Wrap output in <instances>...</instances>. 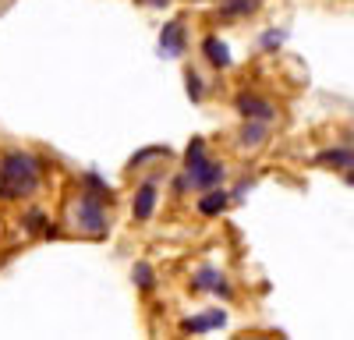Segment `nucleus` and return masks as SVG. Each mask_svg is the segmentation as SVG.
I'll use <instances>...</instances> for the list:
<instances>
[{"mask_svg":"<svg viewBox=\"0 0 354 340\" xmlns=\"http://www.w3.org/2000/svg\"><path fill=\"white\" fill-rule=\"evenodd\" d=\"M156 156H167V146H153V149L135 153V156H131V167H142V163H149V160H156Z\"/></svg>","mask_w":354,"mask_h":340,"instance_id":"obj_18","label":"nucleus"},{"mask_svg":"<svg viewBox=\"0 0 354 340\" xmlns=\"http://www.w3.org/2000/svg\"><path fill=\"white\" fill-rule=\"evenodd\" d=\"M82 188H88L85 195H93V198H100V202H103V198H106V202H110V185L100 178V174H82Z\"/></svg>","mask_w":354,"mask_h":340,"instance_id":"obj_14","label":"nucleus"},{"mask_svg":"<svg viewBox=\"0 0 354 340\" xmlns=\"http://www.w3.org/2000/svg\"><path fill=\"white\" fill-rule=\"evenodd\" d=\"M71 220H75L78 231L88 234V238H103V234L110 231V223H106V206L100 202V198H93V195H82V198H78L75 209H71Z\"/></svg>","mask_w":354,"mask_h":340,"instance_id":"obj_2","label":"nucleus"},{"mask_svg":"<svg viewBox=\"0 0 354 340\" xmlns=\"http://www.w3.org/2000/svg\"><path fill=\"white\" fill-rule=\"evenodd\" d=\"M156 188H160V181L156 178H149L138 191H135V202H131V216L138 220V223H145L153 216V209H156Z\"/></svg>","mask_w":354,"mask_h":340,"instance_id":"obj_7","label":"nucleus"},{"mask_svg":"<svg viewBox=\"0 0 354 340\" xmlns=\"http://www.w3.org/2000/svg\"><path fill=\"white\" fill-rule=\"evenodd\" d=\"M131 280L138 283V291H153V287H156V270H153L149 263H135Z\"/></svg>","mask_w":354,"mask_h":340,"instance_id":"obj_15","label":"nucleus"},{"mask_svg":"<svg viewBox=\"0 0 354 340\" xmlns=\"http://www.w3.org/2000/svg\"><path fill=\"white\" fill-rule=\"evenodd\" d=\"M266 135H270V124L266 121H245V128L238 131V146L241 149H259L266 142Z\"/></svg>","mask_w":354,"mask_h":340,"instance_id":"obj_11","label":"nucleus"},{"mask_svg":"<svg viewBox=\"0 0 354 340\" xmlns=\"http://www.w3.org/2000/svg\"><path fill=\"white\" fill-rule=\"evenodd\" d=\"M142 4H149V8H167L170 0H142Z\"/></svg>","mask_w":354,"mask_h":340,"instance_id":"obj_20","label":"nucleus"},{"mask_svg":"<svg viewBox=\"0 0 354 340\" xmlns=\"http://www.w3.org/2000/svg\"><path fill=\"white\" fill-rule=\"evenodd\" d=\"M223 178H227V167H223L220 160H209V156H205L195 170H185V181H188V188H195V191L216 188V185H223Z\"/></svg>","mask_w":354,"mask_h":340,"instance_id":"obj_3","label":"nucleus"},{"mask_svg":"<svg viewBox=\"0 0 354 340\" xmlns=\"http://www.w3.org/2000/svg\"><path fill=\"white\" fill-rule=\"evenodd\" d=\"M43 185V160L11 149L0 156V198H28Z\"/></svg>","mask_w":354,"mask_h":340,"instance_id":"obj_1","label":"nucleus"},{"mask_svg":"<svg viewBox=\"0 0 354 340\" xmlns=\"http://www.w3.org/2000/svg\"><path fill=\"white\" fill-rule=\"evenodd\" d=\"M283 43V32H266L262 36V50H277Z\"/></svg>","mask_w":354,"mask_h":340,"instance_id":"obj_19","label":"nucleus"},{"mask_svg":"<svg viewBox=\"0 0 354 340\" xmlns=\"http://www.w3.org/2000/svg\"><path fill=\"white\" fill-rule=\"evenodd\" d=\"M347 185H354V170L347 167Z\"/></svg>","mask_w":354,"mask_h":340,"instance_id":"obj_21","label":"nucleus"},{"mask_svg":"<svg viewBox=\"0 0 354 340\" xmlns=\"http://www.w3.org/2000/svg\"><path fill=\"white\" fill-rule=\"evenodd\" d=\"M227 206H230V191H223L220 185L216 188H205V195L198 198V213L202 216H220Z\"/></svg>","mask_w":354,"mask_h":340,"instance_id":"obj_9","label":"nucleus"},{"mask_svg":"<svg viewBox=\"0 0 354 340\" xmlns=\"http://www.w3.org/2000/svg\"><path fill=\"white\" fill-rule=\"evenodd\" d=\"M192 291H213V294H220V298H230V294H234L230 283H227V276H223L216 266H198V270L192 273Z\"/></svg>","mask_w":354,"mask_h":340,"instance_id":"obj_6","label":"nucleus"},{"mask_svg":"<svg viewBox=\"0 0 354 340\" xmlns=\"http://www.w3.org/2000/svg\"><path fill=\"white\" fill-rule=\"evenodd\" d=\"M185 82H188V96H192V100L198 103V100H202V93H205V85H202V75H198V71H188V75H185Z\"/></svg>","mask_w":354,"mask_h":340,"instance_id":"obj_17","label":"nucleus"},{"mask_svg":"<svg viewBox=\"0 0 354 340\" xmlns=\"http://www.w3.org/2000/svg\"><path fill=\"white\" fill-rule=\"evenodd\" d=\"M21 223H25V231H28V234H43V227H46L50 220H46L43 209H28V213L21 216Z\"/></svg>","mask_w":354,"mask_h":340,"instance_id":"obj_16","label":"nucleus"},{"mask_svg":"<svg viewBox=\"0 0 354 340\" xmlns=\"http://www.w3.org/2000/svg\"><path fill=\"white\" fill-rule=\"evenodd\" d=\"M234 110H238L245 121H266V124L277 121V106L270 100L255 96V93H241L238 100H234Z\"/></svg>","mask_w":354,"mask_h":340,"instance_id":"obj_4","label":"nucleus"},{"mask_svg":"<svg viewBox=\"0 0 354 340\" xmlns=\"http://www.w3.org/2000/svg\"><path fill=\"white\" fill-rule=\"evenodd\" d=\"M227 323V312L223 308H209V312H202V316L195 319H185V333H209V330H220Z\"/></svg>","mask_w":354,"mask_h":340,"instance_id":"obj_8","label":"nucleus"},{"mask_svg":"<svg viewBox=\"0 0 354 340\" xmlns=\"http://www.w3.org/2000/svg\"><path fill=\"white\" fill-rule=\"evenodd\" d=\"M202 53H205V61H209L213 68H230V61H234V57H230V50H227V43L220 39V36H205L202 39Z\"/></svg>","mask_w":354,"mask_h":340,"instance_id":"obj_10","label":"nucleus"},{"mask_svg":"<svg viewBox=\"0 0 354 340\" xmlns=\"http://www.w3.org/2000/svg\"><path fill=\"white\" fill-rule=\"evenodd\" d=\"M259 8H262V0H223L220 15H227V18H245V15H255Z\"/></svg>","mask_w":354,"mask_h":340,"instance_id":"obj_13","label":"nucleus"},{"mask_svg":"<svg viewBox=\"0 0 354 340\" xmlns=\"http://www.w3.org/2000/svg\"><path fill=\"white\" fill-rule=\"evenodd\" d=\"M185 50H188L185 21H167L163 32H160V57H167V61H177V57H185Z\"/></svg>","mask_w":354,"mask_h":340,"instance_id":"obj_5","label":"nucleus"},{"mask_svg":"<svg viewBox=\"0 0 354 340\" xmlns=\"http://www.w3.org/2000/svg\"><path fill=\"white\" fill-rule=\"evenodd\" d=\"M319 167H333V170H347L354 167V146L351 149H326V153H319L315 156Z\"/></svg>","mask_w":354,"mask_h":340,"instance_id":"obj_12","label":"nucleus"}]
</instances>
